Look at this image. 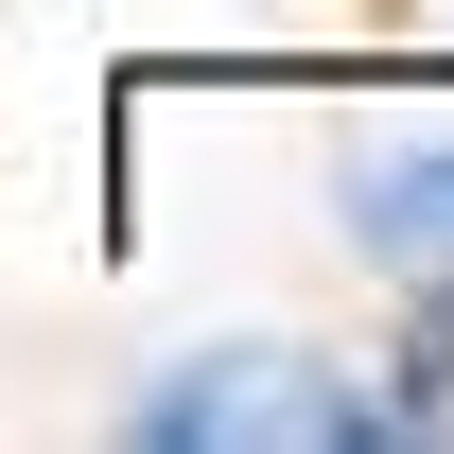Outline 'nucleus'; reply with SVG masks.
I'll use <instances>...</instances> for the list:
<instances>
[{"instance_id": "f257e3e1", "label": "nucleus", "mask_w": 454, "mask_h": 454, "mask_svg": "<svg viewBox=\"0 0 454 454\" xmlns=\"http://www.w3.org/2000/svg\"><path fill=\"white\" fill-rule=\"evenodd\" d=\"M122 437L140 454H385V437H437V402L315 367V349H192L122 402Z\"/></svg>"}, {"instance_id": "f03ea898", "label": "nucleus", "mask_w": 454, "mask_h": 454, "mask_svg": "<svg viewBox=\"0 0 454 454\" xmlns=\"http://www.w3.org/2000/svg\"><path fill=\"white\" fill-rule=\"evenodd\" d=\"M349 227H367L385 280L454 297V158H367V175H349Z\"/></svg>"}]
</instances>
